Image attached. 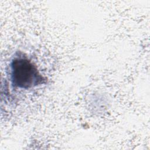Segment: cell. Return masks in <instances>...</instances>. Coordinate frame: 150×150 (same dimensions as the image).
Masks as SVG:
<instances>
[{"mask_svg":"<svg viewBox=\"0 0 150 150\" xmlns=\"http://www.w3.org/2000/svg\"><path fill=\"white\" fill-rule=\"evenodd\" d=\"M9 79L14 88L21 90L30 89L47 81L37 66L22 53H19L11 60Z\"/></svg>","mask_w":150,"mask_h":150,"instance_id":"cell-1","label":"cell"}]
</instances>
